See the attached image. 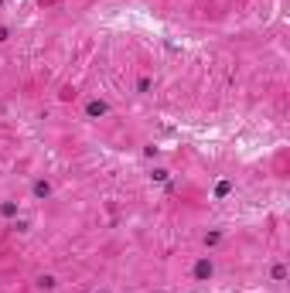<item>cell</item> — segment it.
Returning a JSON list of instances; mask_svg holds the SVG:
<instances>
[{"label": "cell", "instance_id": "cell-3", "mask_svg": "<svg viewBox=\"0 0 290 293\" xmlns=\"http://www.w3.org/2000/svg\"><path fill=\"white\" fill-rule=\"evenodd\" d=\"M48 191H51V188H48V181H38V184H35V194H38V198H48Z\"/></svg>", "mask_w": 290, "mask_h": 293}, {"label": "cell", "instance_id": "cell-4", "mask_svg": "<svg viewBox=\"0 0 290 293\" xmlns=\"http://www.w3.org/2000/svg\"><path fill=\"white\" fill-rule=\"evenodd\" d=\"M0 215H7V218H11V215H17V204H14V201H4V204H0Z\"/></svg>", "mask_w": 290, "mask_h": 293}, {"label": "cell", "instance_id": "cell-8", "mask_svg": "<svg viewBox=\"0 0 290 293\" xmlns=\"http://www.w3.org/2000/svg\"><path fill=\"white\" fill-rule=\"evenodd\" d=\"M0 41H7V27H0Z\"/></svg>", "mask_w": 290, "mask_h": 293}, {"label": "cell", "instance_id": "cell-2", "mask_svg": "<svg viewBox=\"0 0 290 293\" xmlns=\"http://www.w3.org/2000/svg\"><path fill=\"white\" fill-rule=\"evenodd\" d=\"M106 109H109V106H106L103 99H93V102H89V106H85V113H89V116H103Z\"/></svg>", "mask_w": 290, "mask_h": 293}, {"label": "cell", "instance_id": "cell-6", "mask_svg": "<svg viewBox=\"0 0 290 293\" xmlns=\"http://www.w3.org/2000/svg\"><path fill=\"white\" fill-rule=\"evenodd\" d=\"M287 276V266H273V280H283Z\"/></svg>", "mask_w": 290, "mask_h": 293}, {"label": "cell", "instance_id": "cell-7", "mask_svg": "<svg viewBox=\"0 0 290 293\" xmlns=\"http://www.w3.org/2000/svg\"><path fill=\"white\" fill-rule=\"evenodd\" d=\"M38 283H41L45 290H51V286H55V276H41V280H38Z\"/></svg>", "mask_w": 290, "mask_h": 293}, {"label": "cell", "instance_id": "cell-1", "mask_svg": "<svg viewBox=\"0 0 290 293\" xmlns=\"http://www.w3.org/2000/svg\"><path fill=\"white\" fill-rule=\"evenodd\" d=\"M195 276H198V280L212 276V259H198V262H195Z\"/></svg>", "mask_w": 290, "mask_h": 293}, {"label": "cell", "instance_id": "cell-5", "mask_svg": "<svg viewBox=\"0 0 290 293\" xmlns=\"http://www.w3.org/2000/svg\"><path fill=\"white\" fill-rule=\"evenodd\" d=\"M229 191H232V184H229V181H222L219 188H215V198H225V194H229Z\"/></svg>", "mask_w": 290, "mask_h": 293}]
</instances>
